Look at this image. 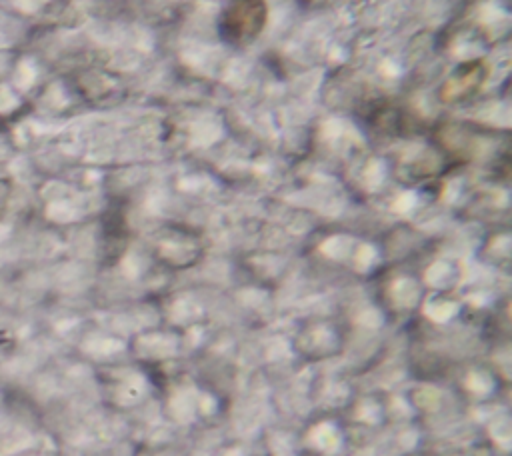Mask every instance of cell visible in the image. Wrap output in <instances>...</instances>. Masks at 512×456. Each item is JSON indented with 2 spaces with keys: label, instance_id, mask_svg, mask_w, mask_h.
I'll return each mask as SVG.
<instances>
[{
  "label": "cell",
  "instance_id": "6da1fadb",
  "mask_svg": "<svg viewBox=\"0 0 512 456\" xmlns=\"http://www.w3.org/2000/svg\"><path fill=\"white\" fill-rule=\"evenodd\" d=\"M262 20H264L262 0H232V4L224 14L226 30L234 32L238 38L256 34Z\"/></svg>",
  "mask_w": 512,
  "mask_h": 456
}]
</instances>
